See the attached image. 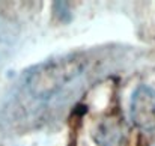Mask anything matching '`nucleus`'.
Instances as JSON below:
<instances>
[{"mask_svg": "<svg viewBox=\"0 0 155 146\" xmlns=\"http://www.w3.org/2000/svg\"><path fill=\"white\" fill-rule=\"evenodd\" d=\"M86 66L87 59L83 54L62 56L36 65L26 74V89L36 99H48L80 77Z\"/></svg>", "mask_w": 155, "mask_h": 146, "instance_id": "f257e3e1", "label": "nucleus"}, {"mask_svg": "<svg viewBox=\"0 0 155 146\" xmlns=\"http://www.w3.org/2000/svg\"><path fill=\"white\" fill-rule=\"evenodd\" d=\"M128 128L117 111H108L100 118L92 128L95 146H128Z\"/></svg>", "mask_w": 155, "mask_h": 146, "instance_id": "f03ea898", "label": "nucleus"}, {"mask_svg": "<svg viewBox=\"0 0 155 146\" xmlns=\"http://www.w3.org/2000/svg\"><path fill=\"white\" fill-rule=\"evenodd\" d=\"M130 116L136 127L145 131L155 130V89L140 85L131 95Z\"/></svg>", "mask_w": 155, "mask_h": 146, "instance_id": "7ed1b4c3", "label": "nucleus"}, {"mask_svg": "<svg viewBox=\"0 0 155 146\" xmlns=\"http://www.w3.org/2000/svg\"><path fill=\"white\" fill-rule=\"evenodd\" d=\"M53 14L59 21L68 23L71 20V6H69V3L68 2H54L53 3Z\"/></svg>", "mask_w": 155, "mask_h": 146, "instance_id": "20e7f679", "label": "nucleus"}]
</instances>
